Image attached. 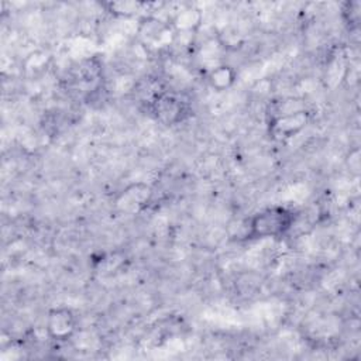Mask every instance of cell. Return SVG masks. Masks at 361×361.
<instances>
[{"label": "cell", "mask_w": 361, "mask_h": 361, "mask_svg": "<svg viewBox=\"0 0 361 361\" xmlns=\"http://www.w3.org/2000/svg\"><path fill=\"white\" fill-rule=\"evenodd\" d=\"M295 219V212L286 206H267L250 217L247 226V237L251 240L282 238L292 230Z\"/></svg>", "instance_id": "1"}, {"label": "cell", "mask_w": 361, "mask_h": 361, "mask_svg": "<svg viewBox=\"0 0 361 361\" xmlns=\"http://www.w3.org/2000/svg\"><path fill=\"white\" fill-rule=\"evenodd\" d=\"M45 331L56 343L71 340L78 331V317L71 307L56 306L48 310L45 317Z\"/></svg>", "instance_id": "2"}, {"label": "cell", "mask_w": 361, "mask_h": 361, "mask_svg": "<svg viewBox=\"0 0 361 361\" xmlns=\"http://www.w3.org/2000/svg\"><path fill=\"white\" fill-rule=\"evenodd\" d=\"M148 110L155 120L165 126L180 123L186 114V107L182 99L164 89L148 103Z\"/></svg>", "instance_id": "3"}, {"label": "cell", "mask_w": 361, "mask_h": 361, "mask_svg": "<svg viewBox=\"0 0 361 361\" xmlns=\"http://www.w3.org/2000/svg\"><path fill=\"white\" fill-rule=\"evenodd\" d=\"M310 113L307 109L295 110L290 113L271 117L269 133L278 140H288L300 133L309 123Z\"/></svg>", "instance_id": "4"}, {"label": "cell", "mask_w": 361, "mask_h": 361, "mask_svg": "<svg viewBox=\"0 0 361 361\" xmlns=\"http://www.w3.org/2000/svg\"><path fill=\"white\" fill-rule=\"evenodd\" d=\"M151 189L145 183H133L127 186L117 199V206L124 212H138L149 200Z\"/></svg>", "instance_id": "5"}, {"label": "cell", "mask_w": 361, "mask_h": 361, "mask_svg": "<svg viewBox=\"0 0 361 361\" xmlns=\"http://www.w3.org/2000/svg\"><path fill=\"white\" fill-rule=\"evenodd\" d=\"M235 80L237 72L228 63H219L210 68L207 72V82L217 92L228 90L235 83Z\"/></svg>", "instance_id": "6"}, {"label": "cell", "mask_w": 361, "mask_h": 361, "mask_svg": "<svg viewBox=\"0 0 361 361\" xmlns=\"http://www.w3.org/2000/svg\"><path fill=\"white\" fill-rule=\"evenodd\" d=\"M199 13L196 10H185L176 16L173 20V25L178 31H192L195 25L199 24Z\"/></svg>", "instance_id": "7"}, {"label": "cell", "mask_w": 361, "mask_h": 361, "mask_svg": "<svg viewBox=\"0 0 361 361\" xmlns=\"http://www.w3.org/2000/svg\"><path fill=\"white\" fill-rule=\"evenodd\" d=\"M360 10H361V4L360 1H348L344 4L343 8V16L345 20V24H348L350 27H358V21H360Z\"/></svg>", "instance_id": "8"}, {"label": "cell", "mask_w": 361, "mask_h": 361, "mask_svg": "<svg viewBox=\"0 0 361 361\" xmlns=\"http://www.w3.org/2000/svg\"><path fill=\"white\" fill-rule=\"evenodd\" d=\"M141 3H133V1H118V3H110L109 7L111 13L118 14V16H130L134 14V11L141 7Z\"/></svg>", "instance_id": "9"}]
</instances>
